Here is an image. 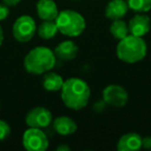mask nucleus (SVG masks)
I'll return each instance as SVG.
<instances>
[{"label": "nucleus", "instance_id": "nucleus-1", "mask_svg": "<svg viewBox=\"0 0 151 151\" xmlns=\"http://www.w3.org/2000/svg\"><path fill=\"white\" fill-rule=\"evenodd\" d=\"M61 99L67 108L80 111L88 105L90 88L84 80L69 78L64 81L61 88Z\"/></svg>", "mask_w": 151, "mask_h": 151}, {"label": "nucleus", "instance_id": "nucleus-2", "mask_svg": "<svg viewBox=\"0 0 151 151\" xmlns=\"http://www.w3.org/2000/svg\"><path fill=\"white\" fill-rule=\"evenodd\" d=\"M56 63L55 53L47 47H36L32 49L24 58V68L33 75H42L50 71Z\"/></svg>", "mask_w": 151, "mask_h": 151}, {"label": "nucleus", "instance_id": "nucleus-3", "mask_svg": "<svg viewBox=\"0 0 151 151\" xmlns=\"http://www.w3.org/2000/svg\"><path fill=\"white\" fill-rule=\"evenodd\" d=\"M116 54L118 58L123 62H139L146 56L147 45L141 36L130 34L119 42L116 48Z\"/></svg>", "mask_w": 151, "mask_h": 151}, {"label": "nucleus", "instance_id": "nucleus-4", "mask_svg": "<svg viewBox=\"0 0 151 151\" xmlns=\"http://www.w3.org/2000/svg\"><path fill=\"white\" fill-rule=\"evenodd\" d=\"M55 22L58 31L69 37H77L81 35L86 28V21L84 17L71 9L61 11L55 19Z\"/></svg>", "mask_w": 151, "mask_h": 151}, {"label": "nucleus", "instance_id": "nucleus-5", "mask_svg": "<svg viewBox=\"0 0 151 151\" xmlns=\"http://www.w3.org/2000/svg\"><path fill=\"white\" fill-rule=\"evenodd\" d=\"M22 143L28 151H45L49 146L46 134L40 128L29 127L23 134Z\"/></svg>", "mask_w": 151, "mask_h": 151}, {"label": "nucleus", "instance_id": "nucleus-6", "mask_svg": "<svg viewBox=\"0 0 151 151\" xmlns=\"http://www.w3.org/2000/svg\"><path fill=\"white\" fill-rule=\"evenodd\" d=\"M36 31L34 20L30 16H21L15 21L13 26V35L20 42H27L33 37Z\"/></svg>", "mask_w": 151, "mask_h": 151}, {"label": "nucleus", "instance_id": "nucleus-7", "mask_svg": "<svg viewBox=\"0 0 151 151\" xmlns=\"http://www.w3.org/2000/svg\"><path fill=\"white\" fill-rule=\"evenodd\" d=\"M52 113L47 108L35 107L31 109L25 117V122L29 127L35 128H46L52 122Z\"/></svg>", "mask_w": 151, "mask_h": 151}, {"label": "nucleus", "instance_id": "nucleus-8", "mask_svg": "<svg viewBox=\"0 0 151 151\" xmlns=\"http://www.w3.org/2000/svg\"><path fill=\"white\" fill-rule=\"evenodd\" d=\"M103 99L106 104L113 107H123L127 104L128 93L120 85L112 84L107 86L103 91Z\"/></svg>", "mask_w": 151, "mask_h": 151}, {"label": "nucleus", "instance_id": "nucleus-9", "mask_svg": "<svg viewBox=\"0 0 151 151\" xmlns=\"http://www.w3.org/2000/svg\"><path fill=\"white\" fill-rule=\"evenodd\" d=\"M151 27V20L144 13H137L128 22V29L129 33L136 36H143L147 34Z\"/></svg>", "mask_w": 151, "mask_h": 151}, {"label": "nucleus", "instance_id": "nucleus-10", "mask_svg": "<svg viewBox=\"0 0 151 151\" xmlns=\"http://www.w3.org/2000/svg\"><path fill=\"white\" fill-rule=\"evenodd\" d=\"M142 148V137L137 132H128L119 139L117 150L119 151H137Z\"/></svg>", "mask_w": 151, "mask_h": 151}, {"label": "nucleus", "instance_id": "nucleus-11", "mask_svg": "<svg viewBox=\"0 0 151 151\" xmlns=\"http://www.w3.org/2000/svg\"><path fill=\"white\" fill-rule=\"evenodd\" d=\"M128 9L127 1L125 2V0H111L106 6L105 15L112 21L122 19L127 14Z\"/></svg>", "mask_w": 151, "mask_h": 151}, {"label": "nucleus", "instance_id": "nucleus-12", "mask_svg": "<svg viewBox=\"0 0 151 151\" xmlns=\"http://www.w3.org/2000/svg\"><path fill=\"white\" fill-rule=\"evenodd\" d=\"M36 12L42 21H54L59 14L56 3L53 0H38L36 3Z\"/></svg>", "mask_w": 151, "mask_h": 151}, {"label": "nucleus", "instance_id": "nucleus-13", "mask_svg": "<svg viewBox=\"0 0 151 151\" xmlns=\"http://www.w3.org/2000/svg\"><path fill=\"white\" fill-rule=\"evenodd\" d=\"M79 48L77 45L71 40H64L56 47L54 53L56 58H59L62 61H70L77 57Z\"/></svg>", "mask_w": 151, "mask_h": 151}, {"label": "nucleus", "instance_id": "nucleus-14", "mask_svg": "<svg viewBox=\"0 0 151 151\" xmlns=\"http://www.w3.org/2000/svg\"><path fill=\"white\" fill-rule=\"evenodd\" d=\"M53 127L56 130L57 134H61V136H69L77 130L78 125L75 120L71 119L70 117L60 116L53 121Z\"/></svg>", "mask_w": 151, "mask_h": 151}, {"label": "nucleus", "instance_id": "nucleus-15", "mask_svg": "<svg viewBox=\"0 0 151 151\" xmlns=\"http://www.w3.org/2000/svg\"><path fill=\"white\" fill-rule=\"evenodd\" d=\"M64 83L61 76L52 71H47L42 77V87L48 91H58L61 90Z\"/></svg>", "mask_w": 151, "mask_h": 151}, {"label": "nucleus", "instance_id": "nucleus-16", "mask_svg": "<svg viewBox=\"0 0 151 151\" xmlns=\"http://www.w3.org/2000/svg\"><path fill=\"white\" fill-rule=\"evenodd\" d=\"M110 32L116 40H123L124 37H126L129 34L128 24L121 19L114 20L113 23L111 24V27H110Z\"/></svg>", "mask_w": 151, "mask_h": 151}, {"label": "nucleus", "instance_id": "nucleus-17", "mask_svg": "<svg viewBox=\"0 0 151 151\" xmlns=\"http://www.w3.org/2000/svg\"><path fill=\"white\" fill-rule=\"evenodd\" d=\"M38 35L40 37L44 38V40H51V38L55 37V35L58 32V28H57L56 22L54 21H49V20H45L42 24L40 25L37 29Z\"/></svg>", "mask_w": 151, "mask_h": 151}, {"label": "nucleus", "instance_id": "nucleus-18", "mask_svg": "<svg viewBox=\"0 0 151 151\" xmlns=\"http://www.w3.org/2000/svg\"><path fill=\"white\" fill-rule=\"evenodd\" d=\"M127 4L134 13H147L151 9V0H127Z\"/></svg>", "mask_w": 151, "mask_h": 151}, {"label": "nucleus", "instance_id": "nucleus-19", "mask_svg": "<svg viewBox=\"0 0 151 151\" xmlns=\"http://www.w3.org/2000/svg\"><path fill=\"white\" fill-rule=\"evenodd\" d=\"M11 134V126L7 122L0 119V141L5 140Z\"/></svg>", "mask_w": 151, "mask_h": 151}, {"label": "nucleus", "instance_id": "nucleus-20", "mask_svg": "<svg viewBox=\"0 0 151 151\" xmlns=\"http://www.w3.org/2000/svg\"><path fill=\"white\" fill-rule=\"evenodd\" d=\"M9 15V6L5 5L4 3L1 4L0 3V21H4Z\"/></svg>", "mask_w": 151, "mask_h": 151}, {"label": "nucleus", "instance_id": "nucleus-21", "mask_svg": "<svg viewBox=\"0 0 151 151\" xmlns=\"http://www.w3.org/2000/svg\"><path fill=\"white\" fill-rule=\"evenodd\" d=\"M142 147L146 149H151V137H145L142 139Z\"/></svg>", "mask_w": 151, "mask_h": 151}, {"label": "nucleus", "instance_id": "nucleus-22", "mask_svg": "<svg viewBox=\"0 0 151 151\" xmlns=\"http://www.w3.org/2000/svg\"><path fill=\"white\" fill-rule=\"evenodd\" d=\"M22 0H2V2L7 6H16L17 4H19Z\"/></svg>", "mask_w": 151, "mask_h": 151}, {"label": "nucleus", "instance_id": "nucleus-23", "mask_svg": "<svg viewBox=\"0 0 151 151\" xmlns=\"http://www.w3.org/2000/svg\"><path fill=\"white\" fill-rule=\"evenodd\" d=\"M57 150L58 151H68V150H70V148H69L67 145H60V146L57 147Z\"/></svg>", "mask_w": 151, "mask_h": 151}, {"label": "nucleus", "instance_id": "nucleus-24", "mask_svg": "<svg viewBox=\"0 0 151 151\" xmlns=\"http://www.w3.org/2000/svg\"><path fill=\"white\" fill-rule=\"evenodd\" d=\"M3 40H4V35H3V30L0 26V47L2 46V42H3Z\"/></svg>", "mask_w": 151, "mask_h": 151}]
</instances>
